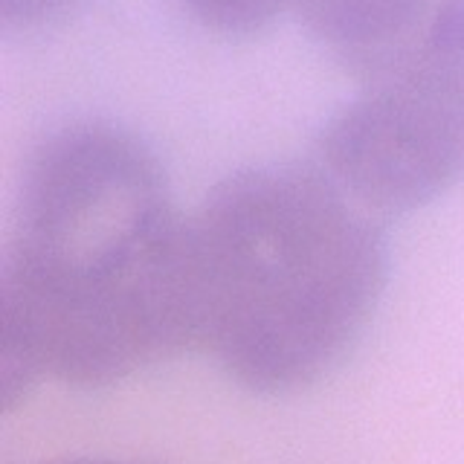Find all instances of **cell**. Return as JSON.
I'll return each mask as SVG.
<instances>
[{
    "mask_svg": "<svg viewBox=\"0 0 464 464\" xmlns=\"http://www.w3.org/2000/svg\"><path fill=\"white\" fill-rule=\"evenodd\" d=\"M192 18L221 35H253L279 14L294 12L296 0H180Z\"/></svg>",
    "mask_w": 464,
    "mask_h": 464,
    "instance_id": "obj_5",
    "label": "cell"
},
{
    "mask_svg": "<svg viewBox=\"0 0 464 464\" xmlns=\"http://www.w3.org/2000/svg\"><path fill=\"white\" fill-rule=\"evenodd\" d=\"M53 464H125V461H105V459H72V461H53Z\"/></svg>",
    "mask_w": 464,
    "mask_h": 464,
    "instance_id": "obj_7",
    "label": "cell"
},
{
    "mask_svg": "<svg viewBox=\"0 0 464 464\" xmlns=\"http://www.w3.org/2000/svg\"><path fill=\"white\" fill-rule=\"evenodd\" d=\"M198 348L238 386L287 395L352 352L389 273L383 218L316 163L232 171L188 215Z\"/></svg>",
    "mask_w": 464,
    "mask_h": 464,
    "instance_id": "obj_2",
    "label": "cell"
},
{
    "mask_svg": "<svg viewBox=\"0 0 464 464\" xmlns=\"http://www.w3.org/2000/svg\"><path fill=\"white\" fill-rule=\"evenodd\" d=\"M4 398L41 377L105 389L198 345L188 215L108 122L53 130L24 169L0 265Z\"/></svg>",
    "mask_w": 464,
    "mask_h": 464,
    "instance_id": "obj_1",
    "label": "cell"
},
{
    "mask_svg": "<svg viewBox=\"0 0 464 464\" xmlns=\"http://www.w3.org/2000/svg\"><path fill=\"white\" fill-rule=\"evenodd\" d=\"M76 4L79 0H0V18L6 29H29L62 18Z\"/></svg>",
    "mask_w": 464,
    "mask_h": 464,
    "instance_id": "obj_6",
    "label": "cell"
},
{
    "mask_svg": "<svg viewBox=\"0 0 464 464\" xmlns=\"http://www.w3.org/2000/svg\"><path fill=\"white\" fill-rule=\"evenodd\" d=\"M439 0H296V18L331 58L372 82L412 47Z\"/></svg>",
    "mask_w": 464,
    "mask_h": 464,
    "instance_id": "obj_4",
    "label": "cell"
},
{
    "mask_svg": "<svg viewBox=\"0 0 464 464\" xmlns=\"http://www.w3.org/2000/svg\"><path fill=\"white\" fill-rule=\"evenodd\" d=\"M316 166L377 218L464 178V0H439L412 47L334 113Z\"/></svg>",
    "mask_w": 464,
    "mask_h": 464,
    "instance_id": "obj_3",
    "label": "cell"
}]
</instances>
